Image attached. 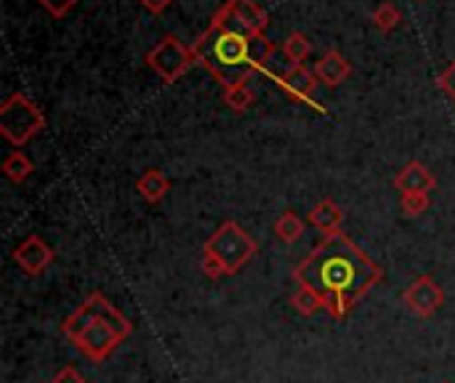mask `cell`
I'll return each instance as SVG.
<instances>
[{
  "instance_id": "27",
  "label": "cell",
  "mask_w": 455,
  "mask_h": 383,
  "mask_svg": "<svg viewBox=\"0 0 455 383\" xmlns=\"http://www.w3.org/2000/svg\"><path fill=\"white\" fill-rule=\"evenodd\" d=\"M173 0H141V5L149 11V13H163Z\"/></svg>"
},
{
  "instance_id": "13",
  "label": "cell",
  "mask_w": 455,
  "mask_h": 383,
  "mask_svg": "<svg viewBox=\"0 0 455 383\" xmlns=\"http://www.w3.org/2000/svg\"><path fill=\"white\" fill-rule=\"evenodd\" d=\"M309 224L323 232V235H333V232H341V224H344V211L333 203V200H320L312 213H309Z\"/></svg>"
},
{
  "instance_id": "11",
  "label": "cell",
  "mask_w": 455,
  "mask_h": 383,
  "mask_svg": "<svg viewBox=\"0 0 455 383\" xmlns=\"http://www.w3.org/2000/svg\"><path fill=\"white\" fill-rule=\"evenodd\" d=\"M395 187H397L400 195H408V192H432L437 187V179H435V173L424 163L413 160V163H408L395 176Z\"/></svg>"
},
{
  "instance_id": "5",
  "label": "cell",
  "mask_w": 455,
  "mask_h": 383,
  "mask_svg": "<svg viewBox=\"0 0 455 383\" xmlns=\"http://www.w3.org/2000/svg\"><path fill=\"white\" fill-rule=\"evenodd\" d=\"M147 64L165 80L173 83L179 80L195 61L192 45H184L176 35H165L149 53H147Z\"/></svg>"
},
{
  "instance_id": "10",
  "label": "cell",
  "mask_w": 455,
  "mask_h": 383,
  "mask_svg": "<svg viewBox=\"0 0 455 383\" xmlns=\"http://www.w3.org/2000/svg\"><path fill=\"white\" fill-rule=\"evenodd\" d=\"M101 301H104V296L101 293H91L64 323H61V333L69 339V341H75L85 328H91L96 320H99V309H101Z\"/></svg>"
},
{
  "instance_id": "3",
  "label": "cell",
  "mask_w": 455,
  "mask_h": 383,
  "mask_svg": "<svg viewBox=\"0 0 455 383\" xmlns=\"http://www.w3.org/2000/svg\"><path fill=\"white\" fill-rule=\"evenodd\" d=\"M43 128H45V115L24 93H11L0 104V133L13 147H24L29 139L43 133Z\"/></svg>"
},
{
  "instance_id": "19",
  "label": "cell",
  "mask_w": 455,
  "mask_h": 383,
  "mask_svg": "<svg viewBox=\"0 0 455 383\" xmlns=\"http://www.w3.org/2000/svg\"><path fill=\"white\" fill-rule=\"evenodd\" d=\"M283 51H285L291 64H304L307 56L312 53V43H309V37L304 32H291L288 40L283 43Z\"/></svg>"
},
{
  "instance_id": "12",
  "label": "cell",
  "mask_w": 455,
  "mask_h": 383,
  "mask_svg": "<svg viewBox=\"0 0 455 383\" xmlns=\"http://www.w3.org/2000/svg\"><path fill=\"white\" fill-rule=\"evenodd\" d=\"M315 75L320 80V85L325 88H339L349 75H352V64L347 56H341L339 51H328L317 64H315Z\"/></svg>"
},
{
  "instance_id": "7",
  "label": "cell",
  "mask_w": 455,
  "mask_h": 383,
  "mask_svg": "<svg viewBox=\"0 0 455 383\" xmlns=\"http://www.w3.org/2000/svg\"><path fill=\"white\" fill-rule=\"evenodd\" d=\"M72 344L77 347V352H80L83 357H88L91 363L101 365V363L123 344V339H120L109 325H104L101 320H96V323H93L91 328H85Z\"/></svg>"
},
{
  "instance_id": "4",
  "label": "cell",
  "mask_w": 455,
  "mask_h": 383,
  "mask_svg": "<svg viewBox=\"0 0 455 383\" xmlns=\"http://www.w3.org/2000/svg\"><path fill=\"white\" fill-rule=\"evenodd\" d=\"M203 251L205 253H213L227 267V275H235V272H240L259 253V243L237 221H224L205 240Z\"/></svg>"
},
{
  "instance_id": "8",
  "label": "cell",
  "mask_w": 455,
  "mask_h": 383,
  "mask_svg": "<svg viewBox=\"0 0 455 383\" xmlns=\"http://www.w3.org/2000/svg\"><path fill=\"white\" fill-rule=\"evenodd\" d=\"M403 301H405V307H408L413 315L429 320V317H435V315L440 312V307L445 304V293H443V288L435 283L432 275H421V277H416V283L403 293Z\"/></svg>"
},
{
  "instance_id": "9",
  "label": "cell",
  "mask_w": 455,
  "mask_h": 383,
  "mask_svg": "<svg viewBox=\"0 0 455 383\" xmlns=\"http://www.w3.org/2000/svg\"><path fill=\"white\" fill-rule=\"evenodd\" d=\"M13 261H16V267H19L24 275L37 277V275H43V272L51 267L53 251H51L37 235H29L27 240H21V243L13 248Z\"/></svg>"
},
{
  "instance_id": "2",
  "label": "cell",
  "mask_w": 455,
  "mask_h": 383,
  "mask_svg": "<svg viewBox=\"0 0 455 383\" xmlns=\"http://www.w3.org/2000/svg\"><path fill=\"white\" fill-rule=\"evenodd\" d=\"M277 45L264 32H251L227 3L211 16V24L192 43L195 61L224 88L251 83L253 75L264 72Z\"/></svg>"
},
{
  "instance_id": "17",
  "label": "cell",
  "mask_w": 455,
  "mask_h": 383,
  "mask_svg": "<svg viewBox=\"0 0 455 383\" xmlns=\"http://www.w3.org/2000/svg\"><path fill=\"white\" fill-rule=\"evenodd\" d=\"M291 304H293V309H296L299 315H304V317H312V315H317L320 309H325L323 296H320L317 291H312L309 285H299L296 293H293V299H291Z\"/></svg>"
},
{
  "instance_id": "16",
  "label": "cell",
  "mask_w": 455,
  "mask_h": 383,
  "mask_svg": "<svg viewBox=\"0 0 455 383\" xmlns=\"http://www.w3.org/2000/svg\"><path fill=\"white\" fill-rule=\"evenodd\" d=\"M32 171H35L32 160H29L21 149H13V152L3 160V173H5V179L13 181V184L27 181V179L32 176Z\"/></svg>"
},
{
  "instance_id": "6",
  "label": "cell",
  "mask_w": 455,
  "mask_h": 383,
  "mask_svg": "<svg viewBox=\"0 0 455 383\" xmlns=\"http://www.w3.org/2000/svg\"><path fill=\"white\" fill-rule=\"evenodd\" d=\"M275 80H277V85H280L293 101H301V104H307V107H312V109H317V112H325L323 104L315 99V91H317L320 80H317L315 69H309L307 64H291V67H288L280 77H275Z\"/></svg>"
},
{
  "instance_id": "14",
  "label": "cell",
  "mask_w": 455,
  "mask_h": 383,
  "mask_svg": "<svg viewBox=\"0 0 455 383\" xmlns=\"http://www.w3.org/2000/svg\"><path fill=\"white\" fill-rule=\"evenodd\" d=\"M227 8L251 29V32H264L269 27V13L256 3V0H227Z\"/></svg>"
},
{
  "instance_id": "18",
  "label": "cell",
  "mask_w": 455,
  "mask_h": 383,
  "mask_svg": "<svg viewBox=\"0 0 455 383\" xmlns=\"http://www.w3.org/2000/svg\"><path fill=\"white\" fill-rule=\"evenodd\" d=\"M275 235H277L285 245H293V243H299L301 235H304V221L299 219V213L285 211V213L275 221Z\"/></svg>"
},
{
  "instance_id": "23",
  "label": "cell",
  "mask_w": 455,
  "mask_h": 383,
  "mask_svg": "<svg viewBox=\"0 0 455 383\" xmlns=\"http://www.w3.org/2000/svg\"><path fill=\"white\" fill-rule=\"evenodd\" d=\"M200 269H203V275H205V277H211V280H221V277H227V267H224L213 253H205V251H203V259H200Z\"/></svg>"
},
{
  "instance_id": "21",
  "label": "cell",
  "mask_w": 455,
  "mask_h": 383,
  "mask_svg": "<svg viewBox=\"0 0 455 383\" xmlns=\"http://www.w3.org/2000/svg\"><path fill=\"white\" fill-rule=\"evenodd\" d=\"M400 21H403V13H400V8H397L395 3H389V0H384V3L373 11V24H376L381 32L397 29Z\"/></svg>"
},
{
  "instance_id": "24",
  "label": "cell",
  "mask_w": 455,
  "mask_h": 383,
  "mask_svg": "<svg viewBox=\"0 0 455 383\" xmlns=\"http://www.w3.org/2000/svg\"><path fill=\"white\" fill-rule=\"evenodd\" d=\"M77 3H80V0H40V5H43L51 16H56V19H61L64 13H69Z\"/></svg>"
},
{
  "instance_id": "25",
  "label": "cell",
  "mask_w": 455,
  "mask_h": 383,
  "mask_svg": "<svg viewBox=\"0 0 455 383\" xmlns=\"http://www.w3.org/2000/svg\"><path fill=\"white\" fill-rule=\"evenodd\" d=\"M440 88H443V93H448L451 99H455V61H451L443 72H440Z\"/></svg>"
},
{
  "instance_id": "20",
  "label": "cell",
  "mask_w": 455,
  "mask_h": 383,
  "mask_svg": "<svg viewBox=\"0 0 455 383\" xmlns=\"http://www.w3.org/2000/svg\"><path fill=\"white\" fill-rule=\"evenodd\" d=\"M224 101H227V107H229L232 112L243 115V112H248V109L253 107V101H256V91L245 83V85H237V88L224 91Z\"/></svg>"
},
{
  "instance_id": "15",
  "label": "cell",
  "mask_w": 455,
  "mask_h": 383,
  "mask_svg": "<svg viewBox=\"0 0 455 383\" xmlns=\"http://www.w3.org/2000/svg\"><path fill=\"white\" fill-rule=\"evenodd\" d=\"M171 189V181L168 176L160 171V168H147L139 179H136V192L147 200V203H160Z\"/></svg>"
},
{
  "instance_id": "26",
  "label": "cell",
  "mask_w": 455,
  "mask_h": 383,
  "mask_svg": "<svg viewBox=\"0 0 455 383\" xmlns=\"http://www.w3.org/2000/svg\"><path fill=\"white\" fill-rule=\"evenodd\" d=\"M51 383H85V379H83L75 368H61V371L53 376V381Z\"/></svg>"
},
{
  "instance_id": "1",
  "label": "cell",
  "mask_w": 455,
  "mask_h": 383,
  "mask_svg": "<svg viewBox=\"0 0 455 383\" xmlns=\"http://www.w3.org/2000/svg\"><path fill=\"white\" fill-rule=\"evenodd\" d=\"M384 277V269L344 232L323 240L293 269L296 285H309L325 301L333 320H344Z\"/></svg>"
},
{
  "instance_id": "22",
  "label": "cell",
  "mask_w": 455,
  "mask_h": 383,
  "mask_svg": "<svg viewBox=\"0 0 455 383\" xmlns=\"http://www.w3.org/2000/svg\"><path fill=\"white\" fill-rule=\"evenodd\" d=\"M432 200H429V192H408L400 197V211L408 216V219H419L429 211Z\"/></svg>"
}]
</instances>
